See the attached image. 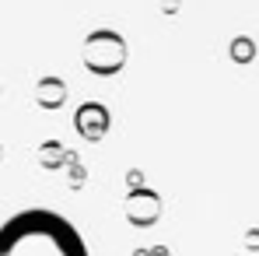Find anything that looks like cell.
I'll return each mask as SVG.
<instances>
[{"label": "cell", "instance_id": "2", "mask_svg": "<svg viewBox=\"0 0 259 256\" xmlns=\"http://www.w3.org/2000/svg\"><path fill=\"white\" fill-rule=\"evenodd\" d=\"M84 63L91 74H116L126 63V43L116 32H91L84 43Z\"/></svg>", "mask_w": 259, "mask_h": 256}, {"label": "cell", "instance_id": "3", "mask_svg": "<svg viewBox=\"0 0 259 256\" xmlns=\"http://www.w3.org/2000/svg\"><path fill=\"white\" fill-rule=\"evenodd\" d=\"M126 217L137 225V228H147V225H154L158 217H161V200H158V193H151V190H133L126 197Z\"/></svg>", "mask_w": 259, "mask_h": 256}, {"label": "cell", "instance_id": "6", "mask_svg": "<svg viewBox=\"0 0 259 256\" xmlns=\"http://www.w3.org/2000/svg\"><path fill=\"white\" fill-rule=\"evenodd\" d=\"M249 49H252V46H249V43H235V56H238V60H242V56L249 60V56H252Z\"/></svg>", "mask_w": 259, "mask_h": 256}, {"label": "cell", "instance_id": "1", "mask_svg": "<svg viewBox=\"0 0 259 256\" xmlns=\"http://www.w3.org/2000/svg\"><path fill=\"white\" fill-rule=\"evenodd\" d=\"M0 256H88V246L63 214L28 207L0 225Z\"/></svg>", "mask_w": 259, "mask_h": 256}, {"label": "cell", "instance_id": "4", "mask_svg": "<svg viewBox=\"0 0 259 256\" xmlns=\"http://www.w3.org/2000/svg\"><path fill=\"white\" fill-rule=\"evenodd\" d=\"M77 130L84 133L88 140H98V137L109 130V113H105V105L84 102V105L77 109Z\"/></svg>", "mask_w": 259, "mask_h": 256}, {"label": "cell", "instance_id": "5", "mask_svg": "<svg viewBox=\"0 0 259 256\" xmlns=\"http://www.w3.org/2000/svg\"><path fill=\"white\" fill-rule=\"evenodd\" d=\"M60 98H63V85H60V81H53V78H46L42 85H39V102L49 105V109H56V105H60Z\"/></svg>", "mask_w": 259, "mask_h": 256}]
</instances>
